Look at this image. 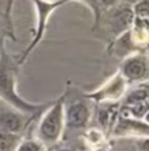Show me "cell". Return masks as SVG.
I'll list each match as a JSON object with an SVG mask.
<instances>
[{"label":"cell","instance_id":"1","mask_svg":"<svg viewBox=\"0 0 149 151\" xmlns=\"http://www.w3.org/2000/svg\"><path fill=\"white\" fill-rule=\"evenodd\" d=\"M20 68L17 56L11 55L4 45L0 52V101L24 114L33 117L37 113L44 111L49 104H33L18 94L17 78Z\"/></svg>","mask_w":149,"mask_h":151},{"label":"cell","instance_id":"2","mask_svg":"<svg viewBox=\"0 0 149 151\" xmlns=\"http://www.w3.org/2000/svg\"><path fill=\"white\" fill-rule=\"evenodd\" d=\"M65 93L50 102L42 111V117L37 127V139L41 143L54 145L61 139L65 130Z\"/></svg>","mask_w":149,"mask_h":151},{"label":"cell","instance_id":"3","mask_svg":"<svg viewBox=\"0 0 149 151\" xmlns=\"http://www.w3.org/2000/svg\"><path fill=\"white\" fill-rule=\"evenodd\" d=\"M32 4L34 7V12H36V25L33 29V36H32L31 42L28 44V47L17 56V63L20 66H23L25 64V61L28 60V57L32 55L34 49L38 47V44L42 41L46 32V27L49 24V19L52 17V15L61 8L62 5H65L66 3L71 1V0H54V1H45V0H31Z\"/></svg>","mask_w":149,"mask_h":151},{"label":"cell","instance_id":"4","mask_svg":"<svg viewBox=\"0 0 149 151\" xmlns=\"http://www.w3.org/2000/svg\"><path fill=\"white\" fill-rule=\"evenodd\" d=\"M102 21H104V25L107 27L108 32L114 36V39H116L121 33L131 29L132 24L135 21L132 7L121 3L118 7L103 12L102 17H100V23Z\"/></svg>","mask_w":149,"mask_h":151},{"label":"cell","instance_id":"5","mask_svg":"<svg viewBox=\"0 0 149 151\" xmlns=\"http://www.w3.org/2000/svg\"><path fill=\"white\" fill-rule=\"evenodd\" d=\"M127 81L119 72L110 77L102 86L91 93L83 94L87 99L95 101L98 104H116L119 99L124 97L127 91Z\"/></svg>","mask_w":149,"mask_h":151},{"label":"cell","instance_id":"6","mask_svg":"<svg viewBox=\"0 0 149 151\" xmlns=\"http://www.w3.org/2000/svg\"><path fill=\"white\" fill-rule=\"evenodd\" d=\"M90 99L86 97L75 98L70 102H66L65 93V126L70 129H82L86 127L91 118L90 109Z\"/></svg>","mask_w":149,"mask_h":151},{"label":"cell","instance_id":"7","mask_svg":"<svg viewBox=\"0 0 149 151\" xmlns=\"http://www.w3.org/2000/svg\"><path fill=\"white\" fill-rule=\"evenodd\" d=\"M119 73L127 82H140L149 77V61L147 55L136 52L123 60Z\"/></svg>","mask_w":149,"mask_h":151},{"label":"cell","instance_id":"8","mask_svg":"<svg viewBox=\"0 0 149 151\" xmlns=\"http://www.w3.org/2000/svg\"><path fill=\"white\" fill-rule=\"evenodd\" d=\"M31 115H26L0 101V129L13 134H20L26 127Z\"/></svg>","mask_w":149,"mask_h":151},{"label":"cell","instance_id":"9","mask_svg":"<svg viewBox=\"0 0 149 151\" xmlns=\"http://www.w3.org/2000/svg\"><path fill=\"white\" fill-rule=\"evenodd\" d=\"M108 52H110V55L124 60L126 57L139 52V50L136 49V47H135L133 42H132L129 31H127L111 41V44L108 45Z\"/></svg>","mask_w":149,"mask_h":151},{"label":"cell","instance_id":"10","mask_svg":"<svg viewBox=\"0 0 149 151\" xmlns=\"http://www.w3.org/2000/svg\"><path fill=\"white\" fill-rule=\"evenodd\" d=\"M21 141L20 134H13L0 129V151H15Z\"/></svg>","mask_w":149,"mask_h":151},{"label":"cell","instance_id":"11","mask_svg":"<svg viewBox=\"0 0 149 151\" xmlns=\"http://www.w3.org/2000/svg\"><path fill=\"white\" fill-rule=\"evenodd\" d=\"M102 105H103L102 109L99 110V122L107 127L115 119L118 105L116 104H102Z\"/></svg>","mask_w":149,"mask_h":151},{"label":"cell","instance_id":"12","mask_svg":"<svg viewBox=\"0 0 149 151\" xmlns=\"http://www.w3.org/2000/svg\"><path fill=\"white\" fill-rule=\"evenodd\" d=\"M135 19L149 21V0H139L131 5Z\"/></svg>","mask_w":149,"mask_h":151},{"label":"cell","instance_id":"13","mask_svg":"<svg viewBox=\"0 0 149 151\" xmlns=\"http://www.w3.org/2000/svg\"><path fill=\"white\" fill-rule=\"evenodd\" d=\"M45 145L41 143L38 139H23L18 142V145L16 146L15 151H45Z\"/></svg>","mask_w":149,"mask_h":151},{"label":"cell","instance_id":"14","mask_svg":"<svg viewBox=\"0 0 149 151\" xmlns=\"http://www.w3.org/2000/svg\"><path fill=\"white\" fill-rule=\"evenodd\" d=\"M77 1H81L91 11L92 16H94V23H92V31H96V28L100 24V17H102V9H100V5L98 0H77Z\"/></svg>","mask_w":149,"mask_h":151},{"label":"cell","instance_id":"15","mask_svg":"<svg viewBox=\"0 0 149 151\" xmlns=\"http://www.w3.org/2000/svg\"><path fill=\"white\" fill-rule=\"evenodd\" d=\"M98 1H99L102 13L108 9H112V8L118 7L119 4H121V0H98Z\"/></svg>","mask_w":149,"mask_h":151},{"label":"cell","instance_id":"16","mask_svg":"<svg viewBox=\"0 0 149 151\" xmlns=\"http://www.w3.org/2000/svg\"><path fill=\"white\" fill-rule=\"evenodd\" d=\"M136 147L139 151H149V137H140V138H137Z\"/></svg>","mask_w":149,"mask_h":151},{"label":"cell","instance_id":"17","mask_svg":"<svg viewBox=\"0 0 149 151\" xmlns=\"http://www.w3.org/2000/svg\"><path fill=\"white\" fill-rule=\"evenodd\" d=\"M139 86L145 91V94H147V101L149 104V82H148V81H144V82H141Z\"/></svg>","mask_w":149,"mask_h":151},{"label":"cell","instance_id":"18","mask_svg":"<svg viewBox=\"0 0 149 151\" xmlns=\"http://www.w3.org/2000/svg\"><path fill=\"white\" fill-rule=\"evenodd\" d=\"M136 1H139V0H121V3H123V4H128V5L135 4Z\"/></svg>","mask_w":149,"mask_h":151},{"label":"cell","instance_id":"19","mask_svg":"<svg viewBox=\"0 0 149 151\" xmlns=\"http://www.w3.org/2000/svg\"><path fill=\"white\" fill-rule=\"evenodd\" d=\"M57 151H74L73 149H69V147H62V149H58Z\"/></svg>","mask_w":149,"mask_h":151},{"label":"cell","instance_id":"20","mask_svg":"<svg viewBox=\"0 0 149 151\" xmlns=\"http://www.w3.org/2000/svg\"><path fill=\"white\" fill-rule=\"evenodd\" d=\"M4 45H5V44H4V40L0 39V52H1V48L4 47Z\"/></svg>","mask_w":149,"mask_h":151},{"label":"cell","instance_id":"21","mask_svg":"<svg viewBox=\"0 0 149 151\" xmlns=\"http://www.w3.org/2000/svg\"><path fill=\"white\" fill-rule=\"evenodd\" d=\"M145 55H147V58H148V61H149V48L147 49V53H145Z\"/></svg>","mask_w":149,"mask_h":151},{"label":"cell","instance_id":"22","mask_svg":"<svg viewBox=\"0 0 149 151\" xmlns=\"http://www.w3.org/2000/svg\"><path fill=\"white\" fill-rule=\"evenodd\" d=\"M45 1H54V0H45Z\"/></svg>","mask_w":149,"mask_h":151},{"label":"cell","instance_id":"23","mask_svg":"<svg viewBox=\"0 0 149 151\" xmlns=\"http://www.w3.org/2000/svg\"><path fill=\"white\" fill-rule=\"evenodd\" d=\"M45 151H46V150H45Z\"/></svg>","mask_w":149,"mask_h":151}]
</instances>
